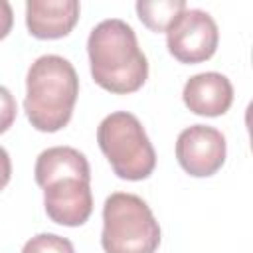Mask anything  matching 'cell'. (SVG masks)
I'll use <instances>...</instances> for the list:
<instances>
[{
	"mask_svg": "<svg viewBox=\"0 0 253 253\" xmlns=\"http://www.w3.org/2000/svg\"><path fill=\"white\" fill-rule=\"evenodd\" d=\"M67 174H79V176H91L89 162L83 152L71 146H51L43 150L34 168L36 184L42 188L47 180L57 178V176H67Z\"/></svg>",
	"mask_w": 253,
	"mask_h": 253,
	"instance_id": "obj_10",
	"label": "cell"
},
{
	"mask_svg": "<svg viewBox=\"0 0 253 253\" xmlns=\"http://www.w3.org/2000/svg\"><path fill=\"white\" fill-rule=\"evenodd\" d=\"M182 99L184 105L196 115L219 117L227 113L233 103V85L217 71L198 73L186 81Z\"/></svg>",
	"mask_w": 253,
	"mask_h": 253,
	"instance_id": "obj_9",
	"label": "cell"
},
{
	"mask_svg": "<svg viewBox=\"0 0 253 253\" xmlns=\"http://www.w3.org/2000/svg\"><path fill=\"white\" fill-rule=\"evenodd\" d=\"M134 8L148 30L166 32L188 6L184 0H138Z\"/></svg>",
	"mask_w": 253,
	"mask_h": 253,
	"instance_id": "obj_11",
	"label": "cell"
},
{
	"mask_svg": "<svg viewBox=\"0 0 253 253\" xmlns=\"http://www.w3.org/2000/svg\"><path fill=\"white\" fill-rule=\"evenodd\" d=\"M77 0H28L26 26L38 40L65 38L79 20Z\"/></svg>",
	"mask_w": 253,
	"mask_h": 253,
	"instance_id": "obj_8",
	"label": "cell"
},
{
	"mask_svg": "<svg viewBox=\"0 0 253 253\" xmlns=\"http://www.w3.org/2000/svg\"><path fill=\"white\" fill-rule=\"evenodd\" d=\"M97 142L119 178L136 182L154 172V146L132 113L115 111L107 115L97 126Z\"/></svg>",
	"mask_w": 253,
	"mask_h": 253,
	"instance_id": "obj_4",
	"label": "cell"
},
{
	"mask_svg": "<svg viewBox=\"0 0 253 253\" xmlns=\"http://www.w3.org/2000/svg\"><path fill=\"white\" fill-rule=\"evenodd\" d=\"M12 178V162H10V154L6 152L4 146H0V190H4L8 186Z\"/></svg>",
	"mask_w": 253,
	"mask_h": 253,
	"instance_id": "obj_15",
	"label": "cell"
},
{
	"mask_svg": "<svg viewBox=\"0 0 253 253\" xmlns=\"http://www.w3.org/2000/svg\"><path fill=\"white\" fill-rule=\"evenodd\" d=\"M79 95L75 67L61 55L38 57L26 75L24 111L36 130L57 132L73 115Z\"/></svg>",
	"mask_w": 253,
	"mask_h": 253,
	"instance_id": "obj_2",
	"label": "cell"
},
{
	"mask_svg": "<svg viewBox=\"0 0 253 253\" xmlns=\"http://www.w3.org/2000/svg\"><path fill=\"white\" fill-rule=\"evenodd\" d=\"M16 113H18V105H16L14 95L4 85H0V134L6 132L14 125Z\"/></svg>",
	"mask_w": 253,
	"mask_h": 253,
	"instance_id": "obj_13",
	"label": "cell"
},
{
	"mask_svg": "<svg viewBox=\"0 0 253 253\" xmlns=\"http://www.w3.org/2000/svg\"><path fill=\"white\" fill-rule=\"evenodd\" d=\"M22 253H75V249L67 237L55 233H38L26 241Z\"/></svg>",
	"mask_w": 253,
	"mask_h": 253,
	"instance_id": "obj_12",
	"label": "cell"
},
{
	"mask_svg": "<svg viewBox=\"0 0 253 253\" xmlns=\"http://www.w3.org/2000/svg\"><path fill=\"white\" fill-rule=\"evenodd\" d=\"M91 75L105 91L126 95L138 91L148 77V61L138 47L130 24L121 18L99 22L87 40Z\"/></svg>",
	"mask_w": 253,
	"mask_h": 253,
	"instance_id": "obj_1",
	"label": "cell"
},
{
	"mask_svg": "<svg viewBox=\"0 0 253 253\" xmlns=\"http://www.w3.org/2000/svg\"><path fill=\"white\" fill-rule=\"evenodd\" d=\"M91 176L67 174L47 180L43 188V208L51 221L67 227L83 225L93 211Z\"/></svg>",
	"mask_w": 253,
	"mask_h": 253,
	"instance_id": "obj_6",
	"label": "cell"
},
{
	"mask_svg": "<svg viewBox=\"0 0 253 253\" xmlns=\"http://www.w3.org/2000/svg\"><path fill=\"white\" fill-rule=\"evenodd\" d=\"M101 245L105 253H154L160 225L148 204L128 192H115L103 206Z\"/></svg>",
	"mask_w": 253,
	"mask_h": 253,
	"instance_id": "obj_3",
	"label": "cell"
},
{
	"mask_svg": "<svg viewBox=\"0 0 253 253\" xmlns=\"http://www.w3.org/2000/svg\"><path fill=\"white\" fill-rule=\"evenodd\" d=\"M176 158L190 176H213L225 162V136L213 126L192 125L176 138Z\"/></svg>",
	"mask_w": 253,
	"mask_h": 253,
	"instance_id": "obj_7",
	"label": "cell"
},
{
	"mask_svg": "<svg viewBox=\"0 0 253 253\" xmlns=\"http://www.w3.org/2000/svg\"><path fill=\"white\" fill-rule=\"evenodd\" d=\"M217 42L219 32L215 20L200 8H186L166 30L168 51L180 63H202L210 59L217 49Z\"/></svg>",
	"mask_w": 253,
	"mask_h": 253,
	"instance_id": "obj_5",
	"label": "cell"
},
{
	"mask_svg": "<svg viewBox=\"0 0 253 253\" xmlns=\"http://www.w3.org/2000/svg\"><path fill=\"white\" fill-rule=\"evenodd\" d=\"M12 24H14V12H12V6H10V2L0 0V40H4V38L10 34Z\"/></svg>",
	"mask_w": 253,
	"mask_h": 253,
	"instance_id": "obj_14",
	"label": "cell"
}]
</instances>
